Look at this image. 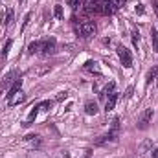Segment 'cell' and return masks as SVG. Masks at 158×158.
<instances>
[{
	"label": "cell",
	"mask_w": 158,
	"mask_h": 158,
	"mask_svg": "<svg viewBox=\"0 0 158 158\" xmlns=\"http://www.w3.org/2000/svg\"><path fill=\"white\" fill-rule=\"evenodd\" d=\"M85 112H86L88 116L98 114V103H96V101H86V103H85Z\"/></svg>",
	"instance_id": "obj_12"
},
{
	"label": "cell",
	"mask_w": 158,
	"mask_h": 158,
	"mask_svg": "<svg viewBox=\"0 0 158 158\" xmlns=\"http://www.w3.org/2000/svg\"><path fill=\"white\" fill-rule=\"evenodd\" d=\"M116 101H118V94H116V92H112V94L105 99V110H107V112H110V110L114 109Z\"/></svg>",
	"instance_id": "obj_10"
},
{
	"label": "cell",
	"mask_w": 158,
	"mask_h": 158,
	"mask_svg": "<svg viewBox=\"0 0 158 158\" xmlns=\"http://www.w3.org/2000/svg\"><path fill=\"white\" fill-rule=\"evenodd\" d=\"M132 90H134V86H129V88L125 90V98H131V96H132Z\"/></svg>",
	"instance_id": "obj_26"
},
{
	"label": "cell",
	"mask_w": 158,
	"mask_h": 158,
	"mask_svg": "<svg viewBox=\"0 0 158 158\" xmlns=\"http://www.w3.org/2000/svg\"><path fill=\"white\" fill-rule=\"evenodd\" d=\"M103 2H105V0H103ZM107 2H110L114 9H119V7H123V6H125V0H107Z\"/></svg>",
	"instance_id": "obj_19"
},
{
	"label": "cell",
	"mask_w": 158,
	"mask_h": 158,
	"mask_svg": "<svg viewBox=\"0 0 158 158\" xmlns=\"http://www.w3.org/2000/svg\"><path fill=\"white\" fill-rule=\"evenodd\" d=\"M19 90H22V79H20V77H19V79H15V81H13V83L9 85V90H7L6 98L9 99V98H11V96H15V94H17Z\"/></svg>",
	"instance_id": "obj_6"
},
{
	"label": "cell",
	"mask_w": 158,
	"mask_h": 158,
	"mask_svg": "<svg viewBox=\"0 0 158 158\" xmlns=\"http://www.w3.org/2000/svg\"><path fill=\"white\" fill-rule=\"evenodd\" d=\"M9 48H11V40H7V42H6V46L2 48V55H4V57L7 55V52H9Z\"/></svg>",
	"instance_id": "obj_23"
},
{
	"label": "cell",
	"mask_w": 158,
	"mask_h": 158,
	"mask_svg": "<svg viewBox=\"0 0 158 158\" xmlns=\"http://www.w3.org/2000/svg\"><path fill=\"white\" fill-rule=\"evenodd\" d=\"M151 42H153V50L158 52V31H156V28H151Z\"/></svg>",
	"instance_id": "obj_15"
},
{
	"label": "cell",
	"mask_w": 158,
	"mask_h": 158,
	"mask_svg": "<svg viewBox=\"0 0 158 158\" xmlns=\"http://www.w3.org/2000/svg\"><path fill=\"white\" fill-rule=\"evenodd\" d=\"M66 2H68V6H70L72 9H77V6L83 2V0H66Z\"/></svg>",
	"instance_id": "obj_22"
},
{
	"label": "cell",
	"mask_w": 158,
	"mask_h": 158,
	"mask_svg": "<svg viewBox=\"0 0 158 158\" xmlns=\"http://www.w3.org/2000/svg\"><path fill=\"white\" fill-rule=\"evenodd\" d=\"M26 101V94L22 92V90H19L15 96H11L9 99H7V105L9 107H15V105H20V103H24Z\"/></svg>",
	"instance_id": "obj_5"
},
{
	"label": "cell",
	"mask_w": 158,
	"mask_h": 158,
	"mask_svg": "<svg viewBox=\"0 0 158 158\" xmlns=\"http://www.w3.org/2000/svg\"><path fill=\"white\" fill-rule=\"evenodd\" d=\"M37 114H39V105H35V107L31 109V112L28 114V121H26V125H30V123H31L33 119L37 118Z\"/></svg>",
	"instance_id": "obj_17"
},
{
	"label": "cell",
	"mask_w": 158,
	"mask_h": 158,
	"mask_svg": "<svg viewBox=\"0 0 158 158\" xmlns=\"http://www.w3.org/2000/svg\"><path fill=\"white\" fill-rule=\"evenodd\" d=\"M52 105H53V101H40L39 109H42V110H50V109H52Z\"/></svg>",
	"instance_id": "obj_21"
},
{
	"label": "cell",
	"mask_w": 158,
	"mask_h": 158,
	"mask_svg": "<svg viewBox=\"0 0 158 158\" xmlns=\"http://www.w3.org/2000/svg\"><path fill=\"white\" fill-rule=\"evenodd\" d=\"M13 77H15V72H11V74H7L6 77H2V81H0V96H2V92H4V88L9 86V85L15 81Z\"/></svg>",
	"instance_id": "obj_11"
},
{
	"label": "cell",
	"mask_w": 158,
	"mask_h": 158,
	"mask_svg": "<svg viewBox=\"0 0 158 158\" xmlns=\"http://www.w3.org/2000/svg\"><path fill=\"white\" fill-rule=\"evenodd\" d=\"M151 158H158V149H155V151H153V155H151Z\"/></svg>",
	"instance_id": "obj_28"
},
{
	"label": "cell",
	"mask_w": 158,
	"mask_h": 158,
	"mask_svg": "<svg viewBox=\"0 0 158 158\" xmlns=\"http://www.w3.org/2000/svg\"><path fill=\"white\" fill-rule=\"evenodd\" d=\"M156 79H158V64H155V66H153V68L147 72L145 83H147V85H151V83H153V81H156Z\"/></svg>",
	"instance_id": "obj_13"
},
{
	"label": "cell",
	"mask_w": 158,
	"mask_h": 158,
	"mask_svg": "<svg viewBox=\"0 0 158 158\" xmlns=\"http://www.w3.org/2000/svg\"><path fill=\"white\" fill-rule=\"evenodd\" d=\"M136 13H140V15L143 13V4H138V6H136Z\"/></svg>",
	"instance_id": "obj_27"
},
{
	"label": "cell",
	"mask_w": 158,
	"mask_h": 158,
	"mask_svg": "<svg viewBox=\"0 0 158 158\" xmlns=\"http://www.w3.org/2000/svg\"><path fill=\"white\" fill-rule=\"evenodd\" d=\"M53 15H55L57 19H63V17H64V13H63V6H59V4H57V6L53 7Z\"/></svg>",
	"instance_id": "obj_20"
},
{
	"label": "cell",
	"mask_w": 158,
	"mask_h": 158,
	"mask_svg": "<svg viewBox=\"0 0 158 158\" xmlns=\"http://www.w3.org/2000/svg\"><path fill=\"white\" fill-rule=\"evenodd\" d=\"M131 39H132L134 48H138V42H140V33H138V30H132V31H131Z\"/></svg>",
	"instance_id": "obj_18"
},
{
	"label": "cell",
	"mask_w": 158,
	"mask_h": 158,
	"mask_svg": "<svg viewBox=\"0 0 158 158\" xmlns=\"http://www.w3.org/2000/svg\"><path fill=\"white\" fill-rule=\"evenodd\" d=\"M85 70L86 72H92V74H101V66H99V63L98 61H94V59H90V61H86L85 63Z\"/></svg>",
	"instance_id": "obj_7"
},
{
	"label": "cell",
	"mask_w": 158,
	"mask_h": 158,
	"mask_svg": "<svg viewBox=\"0 0 158 158\" xmlns=\"http://www.w3.org/2000/svg\"><path fill=\"white\" fill-rule=\"evenodd\" d=\"M11 22H13V9L9 7V9L6 11V15H4V20H2V24H4V26H9Z\"/></svg>",
	"instance_id": "obj_16"
},
{
	"label": "cell",
	"mask_w": 158,
	"mask_h": 158,
	"mask_svg": "<svg viewBox=\"0 0 158 158\" xmlns=\"http://www.w3.org/2000/svg\"><path fill=\"white\" fill-rule=\"evenodd\" d=\"M42 46H44V40H35V42H30V46H28V53H30V55L42 53Z\"/></svg>",
	"instance_id": "obj_8"
},
{
	"label": "cell",
	"mask_w": 158,
	"mask_h": 158,
	"mask_svg": "<svg viewBox=\"0 0 158 158\" xmlns=\"http://www.w3.org/2000/svg\"><path fill=\"white\" fill-rule=\"evenodd\" d=\"M153 116H155V112H153V109H145L142 114H140V118H138V123H136V127L140 129V131H145V129H149V125H151V121H153Z\"/></svg>",
	"instance_id": "obj_3"
},
{
	"label": "cell",
	"mask_w": 158,
	"mask_h": 158,
	"mask_svg": "<svg viewBox=\"0 0 158 158\" xmlns=\"http://www.w3.org/2000/svg\"><path fill=\"white\" fill-rule=\"evenodd\" d=\"M30 19H31V13H26V17H24V22H22V28H20V30H24V28L28 26V22H30Z\"/></svg>",
	"instance_id": "obj_24"
},
{
	"label": "cell",
	"mask_w": 158,
	"mask_h": 158,
	"mask_svg": "<svg viewBox=\"0 0 158 158\" xmlns=\"http://www.w3.org/2000/svg\"><path fill=\"white\" fill-rule=\"evenodd\" d=\"M119 136V118H114L112 119V127H110V131H109V134H105V136H101L99 140H98V145H103V143H112V142H116Z\"/></svg>",
	"instance_id": "obj_1"
},
{
	"label": "cell",
	"mask_w": 158,
	"mask_h": 158,
	"mask_svg": "<svg viewBox=\"0 0 158 158\" xmlns=\"http://www.w3.org/2000/svg\"><path fill=\"white\" fill-rule=\"evenodd\" d=\"M118 55H119V61H121L123 68H131V66H132V55H131V52H129L123 44L118 46Z\"/></svg>",
	"instance_id": "obj_4"
},
{
	"label": "cell",
	"mask_w": 158,
	"mask_h": 158,
	"mask_svg": "<svg viewBox=\"0 0 158 158\" xmlns=\"http://www.w3.org/2000/svg\"><path fill=\"white\" fill-rule=\"evenodd\" d=\"M55 46H57L55 39H46L44 40V46H42V53H44V55L53 53V52H55Z\"/></svg>",
	"instance_id": "obj_9"
},
{
	"label": "cell",
	"mask_w": 158,
	"mask_h": 158,
	"mask_svg": "<svg viewBox=\"0 0 158 158\" xmlns=\"http://www.w3.org/2000/svg\"><path fill=\"white\" fill-rule=\"evenodd\" d=\"M66 96H68V92H59L57 98H55V101H63V99H66Z\"/></svg>",
	"instance_id": "obj_25"
},
{
	"label": "cell",
	"mask_w": 158,
	"mask_h": 158,
	"mask_svg": "<svg viewBox=\"0 0 158 158\" xmlns=\"http://www.w3.org/2000/svg\"><path fill=\"white\" fill-rule=\"evenodd\" d=\"M96 24L92 22V20H85L83 24H79L77 28V35L81 39H90V37H94L96 35Z\"/></svg>",
	"instance_id": "obj_2"
},
{
	"label": "cell",
	"mask_w": 158,
	"mask_h": 158,
	"mask_svg": "<svg viewBox=\"0 0 158 158\" xmlns=\"http://www.w3.org/2000/svg\"><path fill=\"white\" fill-rule=\"evenodd\" d=\"M155 9H156V13H158V2H156V4H155Z\"/></svg>",
	"instance_id": "obj_29"
},
{
	"label": "cell",
	"mask_w": 158,
	"mask_h": 158,
	"mask_svg": "<svg viewBox=\"0 0 158 158\" xmlns=\"http://www.w3.org/2000/svg\"><path fill=\"white\" fill-rule=\"evenodd\" d=\"M112 92H114V83L110 81V83H109V85H107V86H105V88L101 90V94H99V98H101V99H107V98H109V96H110Z\"/></svg>",
	"instance_id": "obj_14"
}]
</instances>
